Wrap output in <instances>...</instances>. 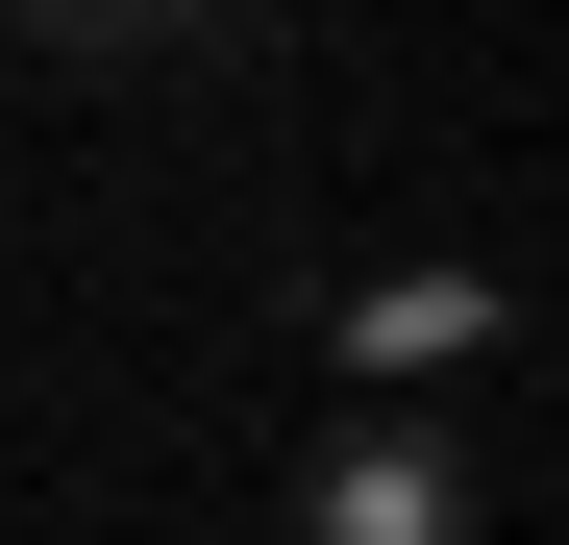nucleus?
<instances>
[{
  "mask_svg": "<svg viewBox=\"0 0 569 545\" xmlns=\"http://www.w3.org/2000/svg\"><path fill=\"white\" fill-rule=\"evenodd\" d=\"M298 545H470V446L446 422H347L322 496H298Z\"/></svg>",
  "mask_w": 569,
  "mask_h": 545,
  "instance_id": "obj_1",
  "label": "nucleus"
},
{
  "mask_svg": "<svg viewBox=\"0 0 569 545\" xmlns=\"http://www.w3.org/2000/svg\"><path fill=\"white\" fill-rule=\"evenodd\" d=\"M347 347H371V373H470V347H496V272H371Z\"/></svg>",
  "mask_w": 569,
  "mask_h": 545,
  "instance_id": "obj_2",
  "label": "nucleus"
}]
</instances>
